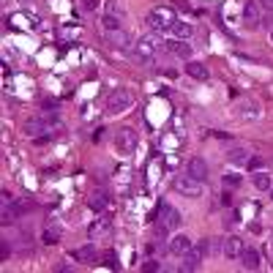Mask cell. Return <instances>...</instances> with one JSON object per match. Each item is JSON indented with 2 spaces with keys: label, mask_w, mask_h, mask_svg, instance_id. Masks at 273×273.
<instances>
[{
  "label": "cell",
  "mask_w": 273,
  "mask_h": 273,
  "mask_svg": "<svg viewBox=\"0 0 273 273\" xmlns=\"http://www.w3.org/2000/svg\"><path fill=\"white\" fill-rule=\"evenodd\" d=\"M175 11H172V6H158V9H153L148 14V25L153 28V30H158V33H164V30H172V25H175Z\"/></svg>",
  "instance_id": "1"
},
{
  "label": "cell",
  "mask_w": 273,
  "mask_h": 273,
  "mask_svg": "<svg viewBox=\"0 0 273 273\" xmlns=\"http://www.w3.org/2000/svg\"><path fill=\"white\" fill-rule=\"evenodd\" d=\"M211 252V240H199V243H191V248L186 254H183V268L180 270H197L199 262H202V257Z\"/></svg>",
  "instance_id": "2"
},
{
  "label": "cell",
  "mask_w": 273,
  "mask_h": 273,
  "mask_svg": "<svg viewBox=\"0 0 273 273\" xmlns=\"http://www.w3.org/2000/svg\"><path fill=\"white\" fill-rule=\"evenodd\" d=\"M158 50H162V38L158 36H142L136 41V50H134V58L136 60H153Z\"/></svg>",
  "instance_id": "3"
},
{
  "label": "cell",
  "mask_w": 273,
  "mask_h": 273,
  "mask_svg": "<svg viewBox=\"0 0 273 273\" xmlns=\"http://www.w3.org/2000/svg\"><path fill=\"white\" fill-rule=\"evenodd\" d=\"M115 145H118V150H120L123 156L134 153L136 145H140V134H136L134 128H128V126L118 128V131H115Z\"/></svg>",
  "instance_id": "4"
},
{
  "label": "cell",
  "mask_w": 273,
  "mask_h": 273,
  "mask_svg": "<svg viewBox=\"0 0 273 273\" xmlns=\"http://www.w3.org/2000/svg\"><path fill=\"white\" fill-rule=\"evenodd\" d=\"M131 104H134L131 90H128V87H118V90L109 96V101H107V112L109 115H118V112H126Z\"/></svg>",
  "instance_id": "5"
},
{
  "label": "cell",
  "mask_w": 273,
  "mask_h": 273,
  "mask_svg": "<svg viewBox=\"0 0 273 273\" xmlns=\"http://www.w3.org/2000/svg\"><path fill=\"white\" fill-rule=\"evenodd\" d=\"M175 191H180L186 197H199L202 194V180L191 178V175H178L175 178Z\"/></svg>",
  "instance_id": "6"
},
{
  "label": "cell",
  "mask_w": 273,
  "mask_h": 273,
  "mask_svg": "<svg viewBox=\"0 0 273 273\" xmlns=\"http://www.w3.org/2000/svg\"><path fill=\"white\" fill-rule=\"evenodd\" d=\"M52 131H55L52 120H30V123L25 126V134L28 136H36V140H47Z\"/></svg>",
  "instance_id": "7"
},
{
  "label": "cell",
  "mask_w": 273,
  "mask_h": 273,
  "mask_svg": "<svg viewBox=\"0 0 273 273\" xmlns=\"http://www.w3.org/2000/svg\"><path fill=\"white\" fill-rule=\"evenodd\" d=\"M104 41H107L109 47H115V50H128L131 47V38H128V33H123V30H107L104 33Z\"/></svg>",
  "instance_id": "8"
},
{
  "label": "cell",
  "mask_w": 273,
  "mask_h": 273,
  "mask_svg": "<svg viewBox=\"0 0 273 273\" xmlns=\"http://www.w3.org/2000/svg\"><path fill=\"white\" fill-rule=\"evenodd\" d=\"M158 213H162V224H164L167 230H178L180 227L183 219H180V213L175 211L172 205H162V208H158Z\"/></svg>",
  "instance_id": "9"
},
{
  "label": "cell",
  "mask_w": 273,
  "mask_h": 273,
  "mask_svg": "<svg viewBox=\"0 0 273 273\" xmlns=\"http://www.w3.org/2000/svg\"><path fill=\"white\" fill-rule=\"evenodd\" d=\"M189 175L205 183L208 180V162H205V158H199V156L191 158V162H189Z\"/></svg>",
  "instance_id": "10"
},
{
  "label": "cell",
  "mask_w": 273,
  "mask_h": 273,
  "mask_svg": "<svg viewBox=\"0 0 273 273\" xmlns=\"http://www.w3.org/2000/svg\"><path fill=\"white\" fill-rule=\"evenodd\" d=\"M191 248V240L186 238V235H175L172 240H170V254H175V257H183Z\"/></svg>",
  "instance_id": "11"
},
{
  "label": "cell",
  "mask_w": 273,
  "mask_h": 273,
  "mask_svg": "<svg viewBox=\"0 0 273 273\" xmlns=\"http://www.w3.org/2000/svg\"><path fill=\"white\" fill-rule=\"evenodd\" d=\"M240 260H243L246 270H257V268H260V252H257V248H243V252H240Z\"/></svg>",
  "instance_id": "12"
},
{
  "label": "cell",
  "mask_w": 273,
  "mask_h": 273,
  "mask_svg": "<svg viewBox=\"0 0 273 273\" xmlns=\"http://www.w3.org/2000/svg\"><path fill=\"white\" fill-rule=\"evenodd\" d=\"M243 19H246L248 28H257V25H260V6H257V3H246V6H243Z\"/></svg>",
  "instance_id": "13"
},
{
  "label": "cell",
  "mask_w": 273,
  "mask_h": 273,
  "mask_svg": "<svg viewBox=\"0 0 273 273\" xmlns=\"http://www.w3.org/2000/svg\"><path fill=\"white\" fill-rule=\"evenodd\" d=\"M240 252H243V243H240V238L235 235H230L227 240H224V257H240Z\"/></svg>",
  "instance_id": "14"
},
{
  "label": "cell",
  "mask_w": 273,
  "mask_h": 273,
  "mask_svg": "<svg viewBox=\"0 0 273 273\" xmlns=\"http://www.w3.org/2000/svg\"><path fill=\"white\" fill-rule=\"evenodd\" d=\"M74 260H77V262H87V265H90V262L96 260V246H93V243L79 246L77 252H74Z\"/></svg>",
  "instance_id": "15"
},
{
  "label": "cell",
  "mask_w": 273,
  "mask_h": 273,
  "mask_svg": "<svg viewBox=\"0 0 273 273\" xmlns=\"http://www.w3.org/2000/svg\"><path fill=\"white\" fill-rule=\"evenodd\" d=\"M186 74L194 77V79H208V66H202V63H197V60H189L186 63Z\"/></svg>",
  "instance_id": "16"
},
{
  "label": "cell",
  "mask_w": 273,
  "mask_h": 273,
  "mask_svg": "<svg viewBox=\"0 0 273 273\" xmlns=\"http://www.w3.org/2000/svg\"><path fill=\"white\" fill-rule=\"evenodd\" d=\"M107 202H109V194L104 189L101 191H93V197H90V208H93V211H104Z\"/></svg>",
  "instance_id": "17"
},
{
  "label": "cell",
  "mask_w": 273,
  "mask_h": 273,
  "mask_svg": "<svg viewBox=\"0 0 273 273\" xmlns=\"http://www.w3.org/2000/svg\"><path fill=\"white\" fill-rule=\"evenodd\" d=\"M227 156H230V164H248V158H252L246 148H232Z\"/></svg>",
  "instance_id": "18"
},
{
  "label": "cell",
  "mask_w": 273,
  "mask_h": 273,
  "mask_svg": "<svg viewBox=\"0 0 273 273\" xmlns=\"http://www.w3.org/2000/svg\"><path fill=\"white\" fill-rule=\"evenodd\" d=\"M170 50L178 55V58H183V60H189V58H191V44H186V41H172V44H170Z\"/></svg>",
  "instance_id": "19"
},
{
  "label": "cell",
  "mask_w": 273,
  "mask_h": 273,
  "mask_svg": "<svg viewBox=\"0 0 273 273\" xmlns=\"http://www.w3.org/2000/svg\"><path fill=\"white\" fill-rule=\"evenodd\" d=\"M3 219H0V224H3V227H9V224L17 219V208H11V202H3Z\"/></svg>",
  "instance_id": "20"
},
{
  "label": "cell",
  "mask_w": 273,
  "mask_h": 273,
  "mask_svg": "<svg viewBox=\"0 0 273 273\" xmlns=\"http://www.w3.org/2000/svg\"><path fill=\"white\" fill-rule=\"evenodd\" d=\"M107 230H109V216H101V221H96L93 227H90V238H96V235H104Z\"/></svg>",
  "instance_id": "21"
},
{
  "label": "cell",
  "mask_w": 273,
  "mask_h": 273,
  "mask_svg": "<svg viewBox=\"0 0 273 273\" xmlns=\"http://www.w3.org/2000/svg\"><path fill=\"white\" fill-rule=\"evenodd\" d=\"M172 33L178 36V38H189V36H191V25H189V22H175V25H172Z\"/></svg>",
  "instance_id": "22"
},
{
  "label": "cell",
  "mask_w": 273,
  "mask_h": 273,
  "mask_svg": "<svg viewBox=\"0 0 273 273\" xmlns=\"http://www.w3.org/2000/svg\"><path fill=\"white\" fill-rule=\"evenodd\" d=\"M101 25H104V30H118L120 28V19L115 17V14H104Z\"/></svg>",
  "instance_id": "23"
},
{
  "label": "cell",
  "mask_w": 273,
  "mask_h": 273,
  "mask_svg": "<svg viewBox=\"0 0 273 273\" xmlns=\"http://www.w3.org/2000/svg\"><path fill=\"white\" fill-rule=\"evenodd\" d=\"M254 186L262 189V191H268V189H270V178H268L265 172H257V175H254Z\"/></svg>",
  "instance_id": "24"
},
{
  "label": "cell",
  "mask_w": 273,
  "mask_h": 273,
  "mask_svg": "<svg viewBox=\"0 0 273 273\" xmlns=\"http://www.w3.org/2000/svg\"><path fill=\"white\" fill-rule=\"evenodd\" d=\"M58 238H60V232H58V230H52V227H47V230H44V243H47V246L58 243Z\"/></svg>",
  "instance_id": "25"
},
{
  "label": "cell",
  "mask_w": 273,
  "mask_h": 273,
  "mask_svg": "<svg viewBox=\"0 0 273 273\" xmlns=\"http://www.w3.org/2000/svg\"><path fill=\"white\" fill-rule=\"evenodd\" d=\"M104 260H107V262H104L107 268H118V262H115V252H107V254H104Z\"/></svg>",
  "instance_id": "26"
},
{
  "label": "cell",
  "mask_w": 273,
  "mask_h": 273,
  "mask_svg": "<svg viewBox=\"0 0 273 273\" xmlns=\"http://www.w3.org/2000/svg\"><path fill=\"white\" fill-rule=\"evenodd\" d=\"M238 183H240L238 175H224V186H238Z\"/></svg>",
  "instance_id": "27"
},
{
  "label": "cell",
  "mask_w": 273,
  "mask_h": 273,
  "mask_svg": "<svg viewBox=\"0 0 273 273\" xmlns=\"http://www.w3.org/2000/svg\"><path fill=\"white\" fill-rule=\"evenodd\" d=\"M82 6L87 11H96V9H99V0H82Z\"/></svg>",
  "instance_id": "28"
},
{
  "label": "cell",
  "mask_w": 273,
  "mask_h": 273,
  "mask_svg": "<svg viewBox=\"0 0 273 273\" xmlns=\"http://www.w3.org/2000/svg\"><path fill=\"white\" fill-rule=\"evenodd\" d=\"M142 270H158V262L150 260V262H142Z\"/></svg>",
  "instance_id": "29"
},
{
  "label": "cell",
  "mask_w": 273,
  "mask_h": 273,
  "mask_svg": "<svg viewBox=\"0 0 273 273\" xmlns=\"http://www.w3.org/2000/svg\"><path fill=\"white\" fill-rule=\"evenodd\" d=\"M55 270H58V273H71L74 268H71V265H58V268H55Z\"/></svg>",
  "instance_id": "30"
},
{
  "label": "cell",
  "mask_w": 273,
  "mask_h": 273,
  "mask_svg": "<svg viewBox=\"0 0 273 273\" xmlns=\"http://www.w3.org/2000/svg\"><path fill=\"white\" fill-rule=\"evenodd\" d=\"M248 167H254V170H257V167H262V158H248Z\"/></svg>",
  "instance_id": "31"
},
{
  "label": "cell",
  "mask_w": 273,
  "mask_h": 273,
  "mask_svg": "<svg viewBox=\"0 0 273 273\" xmlns=\"http://www.w3.org/2000/svg\"><path fill=\"white\" fill-rule=\"evenodd\" d=\"M101 136H104V128H96V134H93V140H96V142H101Z\"/></svg>",
  "instance_id": "32"
},
{
  "label": "cell",
  "mask_w": 273,
  "mask_h": 273,
  "mask_svg": "<svg viewBox=\"0 0 273 273\" xmlns=\"http://www.w3.org/2000/svg\"><path fill=\"white\" fill-rule=\"evenodd\" d=\"M260 6H262V9H268V11H273V0H262Z\"/></svg>",
  "instance_id": "33"
},
{
  "label": "cell",
  "mask_w": 273,
  "mask_h": 273,
  "mask_svg": "<svg viewBox=\"0 0 273 273\" xmlns=\"http://www.w3.org/2000/svg\"><path fill=\"white\" fill-rule=\"evenodd\" d=\"M107 14H118V6L115 3H107Z\"/></svg>",
  "instance_id": "34"
},
{
  "label": "cell",
  "mask_w": 273,
  "mask_h": 273,
  "mask_svg": "<svg viewBox=\"0 0 273 273\" xmlns=\"http://www.w3.org/2000/svg\"><path fill=\"white\" fill-rule=\"evenodd\" d=\"M270 197H273V189H270Z\"/></svg>",
  "instance_id": "35"
}]
</instances>
